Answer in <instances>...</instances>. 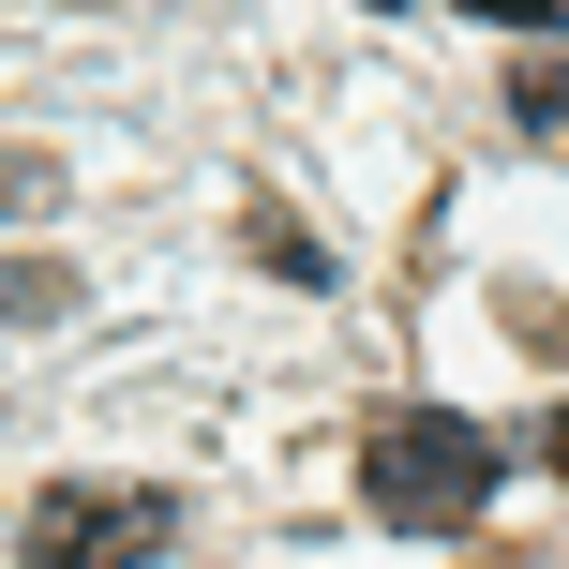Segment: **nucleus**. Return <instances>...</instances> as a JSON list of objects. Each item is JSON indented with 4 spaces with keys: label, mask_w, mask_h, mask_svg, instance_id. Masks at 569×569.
<instances>
[{
    "label": "nucleus",
    "mask_w": 569,
    "mask_h": 569,
    "mask_svg": "<svg viewBox=\"0 0 569 569\" xmlns=\"http://www.w3.org/2000/svg\"><path fill=\"white\" fill-rule=\"evenodd\" d=\"M495 480H510V450H495L480 420H450V405H390V420L360 435V510L405 525V540H450V525L495 510Z\"/></svg>",
    "instance_id": "1"
},
{
    "label": "nucleus",
    "mask_w": 569,
    "mask_h": 569,
    "mask_svg": "<svg viewBox=\"0 0 569 569\" xmlns=\"http://www.w3.org/2000/svg\"><path fill=\"white\" fill-rule=\"evenodd\" d=\"M150 555H180L166 480H46L16 525V569H150Z\"/></svg>",
    "instance_id": "2"
},
{
    "label": "nucleus",
    "mask_w": 569,
    "mask_h": 569,
    "mask_svg": "<svg viewBox=\"0 0 569 569\" xmlns=\"http://www.w3.org/2000/svg\"><path fill=\"white\" fill-rule=\"evenodd\" d=\"M240 256H256V270H284V284H330V240H300L284 210H256V226H240Z\"/></svg>",
    "instance_id": "3"
},
{
    "label": "nucleus",
    "mask_w": 569,
    "mask_h": 569,
    "mask_svg": "<svg viewBox=\"0 0 569 569\" xmlns=\"http://www.w3.org/2000/svg\"><path fill=\"white\" fill-rule=\"evenodd\" d=\"M30 210H60V166H46V150H16V136H0V226H30Z\"/></svg>",
    "instance_id": "4"
},
{
    "label": "nucleus",
    "mask_w": 569,
    "mask_h": 569,
    "mask_svg": "<svg viewBox=\"0 0 569 569\" xmlns=\"http://www.w3.org/2000/svg\"><path fill=\"white\" fill-rule=\"evenodd\" d=\"M540 465H555V480H569V405H555V435H540Z\"/></svg>",
    "instance_id": "5"
}]
</instances>
